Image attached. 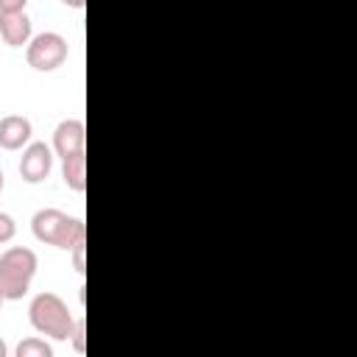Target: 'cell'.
Returning a JSON list of instances; mask_svg holds the SVG:
<instances>
[{
  "label": "cell",
  "instance_id": "6da1fadb",
  "mask_svg": "<svg viewBox=\"0 0 357 357\" xmlns=\"http://www.w3.org/2000/svg\"><path fill=\"white\" fill-rule=\"evenodd\" d=\"M31 231L39 243H47V245H56V248H75L78 243H86V226L81 218H70L67 212L61 209H39L33 218H31Z\"/></svg>",
  "mask_w": 357,
  "mask_h": 357
},
{
  "label": "cell",
  "instance_id": "7a4b0ae2",
  "mask_svg": "<svg viewBox=\"0 0 357 357\" xmlns=\"http://www.w3.org/2000/svg\"><path fill=\"white\" fill-rule=\"evenodd\" d=\"M36 268L39 259L25 245H11L0 254V293L6 296V301H17L28 293Z\"/></svg>",
  "mask_w": 357,
  "mask_h": 357
},
{
  "label": "cell",
  "instance_id": "3957f363",
  "mask_svg": "<svg viewBox=\"0 0 357 357\" xmlns=\"http://www.w3.org/2000/svg\"><path fill=\"white\" fill-rule=\"evenodd\" d=\"M28 318H31V326L39 335H47L53 340H70L73 326H75V318H73L70 307L56 293L33 296V301L28 307Z\"/></svg>",
  "mask_w": 357,
  "mask_h": 357
},
{
  "label": "cell",
  "instance_id": "277c9868",
  "mask_svg": "<svg viewBox=\"0 0 357 357\" xmlns=\"http://www.w3.org/2000/svg\"><path fill=\"white\" fill-rule=\"evenodd\" d=\"M70 47H67V39L61 33H53V31H45V33H36L31 36L28 47H25V61L39 70V73H50L56 67L64 64Z\"/></svg>",
  "mask_w": 357,
  "mask_h": 357
},
{
  "label": "cell",
  "instance_id": "5b68a950",
  "mask_svg": "<svg viewBox=\"0 0 357 357\" xmlns=\"http://www.w3.org/2000/svg\"><path fill=\"white\" fill-rule=\"evenodd\" d=\"M53 170V148L45 145V142H31L25 151H22V159H20V176L28 181V184H39L50 176Z\"/></svg>",
  "mask_w": 357,
  "mask_h": 357
},
{
  "label": "cell",
  "instance_id": "8992f818",
  "mask_svg": "<svg viewBox=\"0 0 357 357\" xmlns=\"http://www.w3.org/2000/svg\"><path fill=\"white\" fill-rule=\"evenodd\" d=\"M84 145H86V128L81 120H61L53 131V151L67 159V156H75V153H84Z\"/></svg>",
  "mask_w": 357,
  "mask_h": 357
},
{
  "label": "cell",
  "instance_id": "52a82bcc",
  "mask_svg": "<svg viewBox=\"0 0 357 357\" xmlns=\"http://www.w3.org/2000/svg\"><path fill=\"white\" fill-rule=\"evenodd\" d=\"M33 128L31 120L22 114H6L0 120V148L3 151H20L22 145H28Z\"/></svg>",
  "mask_w": 357,
  "mask_h": 357
},
{
  "label": "cell",
  "instance_id": "ba28073f",
  "mask_svg": "<svg viewBox=\"0 0 357 357\" xmlns=\"http://www.w3.org/2000/svg\"><path fill=\"white\" fill-rule=\"evenodd\" d=\"M0 39L11 47H22L31 42V20L25 11L0 14Z\"/></svg>",
  "mask_w": 357,
  "mask_h": 357
},
{
  "label": "cell",
  "instance_id": "9c48e42d",
  "mask_svg": "<svg viewBox=\"0 0 357 357\" xmlns=\"http://www.w3.org/2000/svg\"><path fill=\"white\" fill-rule=\"evenodd\" d=\"M61 178H64V184L70 190L84 192L86 190V156L75 153V156L61 159Z\"/></svg>",
  "mask_w": 357,
  "mask_h": 357
},
{
  "label": "cell",
  "instance_id": "30bf717a",
  "mask_svg": "<svg viewBox=\"0 0 357 357\" xmlns=\"http://www.w3.org/2000/svg\"><path fill=\"white\" fill-rule=\"evenodd\" d=\"M14 354H17V357H53V349H50V343H45L42 337H25V340L17 343Z\"/></svg>",
  "mask_w": 357,
  "mask_h": 357
},
{
  "label": "cell",
  "instance_id": "8fae6325",
  "mask_svg": "<svg viewBox=\"0 0 357 357\" xmlns=\"http://www.w3.org/2000/svg\"><path fill=\"white\" fill-rule=\"evenodd\" d=\"M84 335H86V321H84V318H78V321H75V326H73V335H70V340H73V346H75V351H78V354H84V351H86V337H84Z\"/></svg>",
  "mask_w": 357,
  "mask_h": 357
},
{
  "label": "cell",
  "instance_id": "7c38bea8",
  "mask_svg": "<svg viewBox=\"0 0 357 357\" xmlns=\"http://www.w3.org/2000/svg\"><path fill=\"white\" fill-rule=\"evenodd\" d=\"M14 234H17V223H14V218H11L8 212H0V245H3V243H11Z\"/></svg>",
  "mask_w": 357,
  "mask_h": 357
},
{
  "label": "cell",
  "instance_id": "4fadbf2b",
  "mask_svg": "<svg viewBox=\"0 0 357 357\" xmlns=\"http://www.w3.org/2000/svg\"><path fill=\"white\" fill-rule=\"evenodd\" d=\"M84 251H86V243H78L75 248H70V254H73V268H75L78 273L86 271V265H84Z\"/></svg>",
  "mask_w": 357,
  "mask_h": 357
},
{
  "label": "cell",
  "instance_id": "5bb4252c",
  "mask_svg": "<svg viewBox=\"0 0 357 357\" xmlns=\"http://www.w3.org/2000/svg\"><path fill=\"white\" fill-rule=\"evenodd\" d=\"M28 0H0V14H17V11H25Z\"/></svg>",
  "mask_w": 357,
  "mask_h": 357
},
{
  "label": "cell",
  "instance_id": "9a60e30c",
  "mask_svg": "<svg viewBox=\"0 0 357 357\" xmlns=\"http://www.w3.org/2000/svg\"><path fill=\"white\" fill-rule=\"evenodd\" d=\"M64 6H70V8H84V0H61Z\"/></svg>",
  "mask_w": 357,
  "mask_h": 357
},
{
  "label": "cell",
  "instance_id": "2e32d148",
  "mask_svg": "<svg viewBox=\"0 0 357 357\" xmlns=\"http://www.w3.org/2000/svg\"><path fill=\"white\" fill-rule=\"evenodd\" d=\"M6 354H8V349H6V343L0 340V357H6Z\"/></svg>",
  "mask_w": 357,
  "mask_h": 357
},
{
  "label": "cell",
  "instance_id": "e0dca14e",
  "mask_svg": "<svg viewBox=\"0 0 357 357\" xmlns=\"http://www.w3.org/2000/svg\"><path fill=\"white\" fill-rule=\"evenodd\" d=\"M3 184H6V176H3V170H0V192H3Z\"/></svg>",
  "mask_w": 357,
  "mask_h": 357
},
{
  "label": "cell",
  "instance_id": "ac0fdd59",
  "mask_svg": "<svg viewBox=\"0 0 357 357\" xmlns=\"http://www.w3.org/2000/svg\"><path fill=\"white\" fill-rule=\"evenodd\" d=\"M3 301H6V296H3V293H0V310H3Z\"/></svg>",
  "mask_w": 357,
  "mask_h": 357
}]
</instances>
